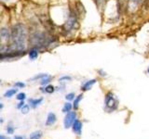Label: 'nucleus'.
Here are the masks:
<instances>
[{
    "mask_svg": "<svg viewBox=\"0 0 149 139\" xmlns=\"http://www.w3.org/2000/svg\"><path fill=\"white\" fill-rule=\"evenodd\" d=\"M11 50L24 52L27 45V30L23 24H16L11 32Z\"/></svg>",
    "mask_w": 149,
    "mask_h": 139,
    "instance_id": "obj_1",
    "label": "nucleus"
},
{
    "mask_svg": "<svg viewBox=\"0 0 149 139\" xmlns=\"http://www.w3.org/2000/svg\"><path fill=\"white\" fill-rule=\"evenodd\" d=\"M105 107L107 109L114 110L118 107V100L115 97L113 93H107L105 96Z\"/></svg>",
    "mask_w": 149,
    "mask_h": 139,
    "instance_id": "obj_2",
    "label": "nucleus"
},
{
    "mask_svg": "<svg viewBox=\"0 0 149 139\" xmlns=\"http://www.w3.org/2000/svg\"><path fill=\"white\" fill-rule=\"evenodd\" d=\"M77 118V114L76 112H74V111H70L66 114L64 118V120H63V124H64V128H70L73 126L74 122H76V119Z\"/></svg>",
    "mask_w": 149,
    "mask_h": 139,
    "instance_id": "obj_3",
    "label": "nucleus"
},
{
    "mask_svg": "<svg viewBox=\"0 0 149 139\" xmlns=\"http://www.w3.org/2000/svg\"><path fill=\"white\" fill-rule=\"evenodd\" d=\"M0 36H1L2 43H5V42H8L11 37V32H9L8 29H7V28H2L1 31H0Z\"/></svg>",
    "mask_w": 149,
    "mask_h": 139,
    "instance_id": "obj_4",
    "label": "nucleus"
},
{
    "mask_svg": "<svg viewBox=\"0 0 149 139\" xmlns=\"http://www.w3.org/2000/svg\"><path fill=\"white\" fill-rule=\"evenodd\" d=\"M76 22H77L76 17L74 16V14H70L68 21H66V23H65V28H66V30H68V31L72 30L73 28L74 27V24H76Z\"/></svg>",
    "mask_w": 149,
    "mask_h": 139,
    "instance_id": "obj_5",
    "label": "nucleus"
},
{
    "mask_svg": "<svg viewBox=\"0 0 149 139\" xmlns=\"http://www.w3.org/2000/svg\"><path fill=\"white\" fill-rule=\"evenodd\" d=\"M72 129H73V131L76 133L80 134L81 131H82V122H80V120H76V122H74L73 126H72Z\"/></svg>",
    "mask_w": 149,
    "mask_h": 139,
    "instance_id": "obj_6",
    "label": "nucleus"
},
{
    "mask_svg": "<svg viewBox=\"0 0 149 139\" xmlns=\"http://www.w3.org/2000/svg\"><path fill=\"white\" fill-rule=\"evenodd\" d=\"M56 120H57V118H56V115L52 112L49 113L48 117H47V120H46V125H52L56 122Z\"/></svg>",
    "mask_w": 149,
    "mask_h": 139,
    "instance_id": "obj_7",
    "label": "nucleus"
},
{
    "mask_svg": "<svg viewBox=\"0 0 149 139\" xmlns=\"http://www.w3.org/2000/svg\"><path fill=\"white\" fill-rule=\"evenodd\" d=\"M95 83H96V80H95V79H92V80L88 81V82H86V83L82 85L81 89H82L83 91H87V90H88V89H91V86H92L93 85H94Z\"/></svg>",
    "mask_w": 149,
    "mask_h": 139,
    "instance_id": "obj_8",
    "label": "nucleus"
},
{
    "mask_svg": "<svg viewBox=\"0 0 149 139\" xmlns=\"http://www.w3.org/2000/svg\"><path fill=\"white\" fill-rule=\"evenodd\" d=\"M37 57H38V50H37L36 48H33L29 51V58L31 59H36Z\"/></svg>",
    "mask_w": 149,
    "mask_h": 139,
    "instance_id": "obj_9",
    "label": "nucleus"
},
{
    "mask_svg": "<svg viewBox=\"0 0 149 139\" xmlns=\"http://www.w3.org/2000/svg\"><path fill=\"white\" fill-rule=\"evenodd\" d=\"M42 101H43V98H38V99H31L29 102H30V104H31V106L33 107V108H36L37 106H39V105L42 103Z\"/></svg>",
    "mask_w": 149,
    "mask_h": 139,
    "instance_id": "obj_10",
    "label": "nucleus"
},
{
    "mask_svg": "<svg viewBox=\"0 0 149 139\" xmlns=\"http://www.w3.org/2000/svg\"><path fill=\"white\" fill-rule=\"evenodd\" d=\"M17 91H18V89H16V88H12V89L8 90L6 93H5V95H4V96H6V97H11V96H13L14 95L16 94Z\"/></svg>",
    "mask_w": 149,
    "mask_h": 139,
    "instance_id": "obj_11",
    "label": "nucleus"
},
{
    "mask_svg": "<svg viewBox=\"0 0 149 139\" xmlns=\"http://www.w3.org/2000/svg\"><path fill=\"white\" fill-rule=\"evenodd\" d=\"M72 108H73V106L71 105V103H69V102H68V103H65L63 105V112L68 113V112H70V111H71Z\"/></svg>",
    "mask_w": 149,
    "mask_h": 139,
    "instance_id": "obj_12",
    "label": "nucleus"
},
{
    "mask_svg": "<svg viewBox=\"0 0 149 139\" xmlns=\"http://www.w3.org/2000/svg\"><path fill=\"white\" fill-rule=\"evenodd\" d=\"M82 97H83V95L80 94L79 96H77L76 98H74V105H73V107H74V109H77L78 108L79 102H80V100L82 99Z\"/></svg>",
    "mask_w": 149,
    "mask_h": 139,
    "instance_id": "obj_13",
    "label": "nucleus"
},
{
    "mask_svg": "<svg viewBox=\"0 0 149 139\" xmlns=\"http://www.w3.org/2000/svg\"><path fill=\"white\" fill-rule=\"evenodd\" d=\"M41 137H42V132L41 131L35 132L30 136V139H40Z\"/></svg>",
    "mask_w": 149,
    "mask_h": 139,
    "instance_id": "obj_14",
    "label": "nucleus"
},
{
    "mask_svg": "<svg viewBox=\"0 0 149 139\" xmlns=\"http://www.w3.org/2000/svg\"><path fill=\"white\" fill-rule=\"evenodd\" d=\"M50 80H51V77L49 76V75H46V76H44L43 78L41 79V85H48V83L50 82Z\"/></svg>",
    "mask_w": 149,
    "mask_h": 139,
    "instance_id": "obj_15",
    "label": "nucleus"
},
{
    "mask_svg": "<svg viewBox=\"0 0 149 139\" xmlns=\"http://www.w3.org/2000/svg\"><path fill=\"white\" fill-rule=\"evenodd\" d=\"M54 86L53 85H47L45 87V92L46 93H49V94H51V93L54 92Z\"/></svg>",
    "mask_w": 149,
    "mask_h": 139,
    "instance_id": "obj_16",
    "label": "nucleus"
},
{
    "mask_svg": "<svg viewBox=\"0 0 149 139\" xmlns=\"http://www.w3.org/2000/svg\"><path fill=\"white\" fill-rule=\"evenodd\" d=\"M26 98V95H25V93H20V94H18L17 95V99L18 100H24Z\"/></svg>",
    "mask_w": 149,
    "mask_h": 139,
    "instance_id": "obj_17",
    "label": "nucleus"
},
{
    "mask_svg": "<svg viewBox=\"0 0 149 139\" xmlns=\"http://www.w3.org/2000/svg\"><path fill=\"white\" fill-rule=\"evenodd\" d=\"M21 109H22V112L23 114H26V113H28V111H29V106H28V105H24Z\"/></svg>",
    "mask_w": 149,
    "mask_h": 139,
    "instance_id": "obj_18",
    "label": "nucleus"
},
{
    "mask_svg": "<svg viewBox=\"0 0 149 139\" xmlns=\"http://www.w3.org/2000/svg\"><path fill=\"white\" fill-rule=\"evenodd\" d=\"M65 98H66V100L74 99V93H69V94H67L66 96H65Z\"/></svg>",
    "mask_w": 149,
    "mask_h": 139,
    "instance_id": "obj_19",
    "label": "nucleus"
},
{
    "mask_svg": "<svg viewBox=\"0 0 149 139\" xmlns=\"http://www.w3.org/2000/svg\"><path fill=\"white\" fill-rule=\"evenodd\" d=\"M7 131H8V133H9V134H11V133H13V132H14V128L12 127V126H8V128H7Z\"/></svg>",
    "mask_w": 149,
    "mask_h": 139,
    "instance_id": "obj_20",
    "label": "nucleus"
},
{
    "mask_svg": "<svg viewBox=\"0 0 149 139\" xmlns=\"http://www.w3.org/2000/svg\"><path fill=\"white\" fill-rule=\"evenodd\" d=\"M15 86L16 87H20V88H22V87H24L25 86V85L23 83H21V82H18V83H15Z\"/></svg>",
    "mask_w": 149,
    "mask_h": 139,
    "instance_id": "obj_21",
    "label": "nucleus"
},
{
    "mask_svg": "<svg viewBox=\"0 0 149 139\" xmlns=\"http://www.w3.org/2000/svg\"><path fill=\"white\" fill-rule=\"evenodd\" d=\"M23 106H24V102H23V100H22V101L20 102V103H19V105L17 106V108L18 109H22Z\"/></svg>",
    "mask_w": 149,
    "mask_h": 139,
    "instance_id": "obj_22",
    "label": "nucleus"
},
{
    "mask_svg": "<svg viewBox=\"0 0 149 139\" xmlns=\"http://www.w3.org/2000/svg\"><path fill=\"white\" fill-rule=\"evenodd\" d=\"M61 81H63V80H68V81H70L71 80V77H69V76H63V77H62L60 79Z\"/></svg>",
    "mask_w": 149,
    "mask_h": 139,
    "instance_id": "obj_23",
    "label": "nucleus"
},
{
    "mask_svg": "<svg viewBox=\"0 0 149 139\" xmlns=\"http://www.w3.org/2000/svg\"><path fill=\"white\" fill-rule=\"evenodd\" d=\"M14 139H24L22 136H15L14 137Z\"/></svg>",
    "mask_w": 149,
    "mask_h": 139,
    "instance_id": "obj_24",
    "label": "nucleus"
},
{
    "mask_svg": "<svg viewBox=\"0 0 149 139\" xmlns=\"http://www.w3.org/2000/svg\"><path fill=\"white\" fill-rule=\"evenodd\" d=\"M0 139H7L5 136H1V137H0Z\"/></svg>",
    "mask_w": 149,
    "mask_h": 139,
    "instance_id": "obj_25",
    "label": "nucleus"
},
{
    "mask_svg": "<svg viewBox=\"0 0 149 139\" xmlns=\"http://www.w3.org/2000/svg\"><path fill=\"white\" fill-rule=\"evenodd\" d=\"M147 72H148V73H149V67H148V69H147Z\"/></svg>",
    "mask_w": 149,
    "mask_h": 139,
    "instance_id": "obj_26",
    "label": "nucleus"
}]
</instances>
